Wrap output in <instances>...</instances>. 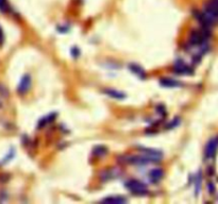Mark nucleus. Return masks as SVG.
<instances>
[{
    "label": "nucleus",
    "mask_w": 218,
    "mask_h": 204,
    "mask_svg": "<svg viewBox=\"0 0 218 204\" xmlns=\"http://www.w3.org/2000/svg\"><path fill=\"white\" fill-rule=\"evenodd\" d=\"M10 10L8 0H0V11L2 13H7Z\"/></svg>",
    "instance_id": "obj_10"
},
{
    "label": "nucleus",
    "mask_w": 218,
    "mask_h": 204,
    "mask_svg": "<svg viewBox=\"0 0 218 204\" xmlns=\"http://www.w3.org/2000/svg\"><path fill=\"white\" fill-rule=\"evenodd\" d=\"M130 69L132 70V71L135 73V74L140 76V78H144L145 72H144V70H143V68H140V66H137V65H130Z\"/></svg>",
    "instance_id": "obj_8"
},
{
    "label": "nucleus",
    "mask_w": 218,
    "mask_h": 204,
    "mask_svg": "<svg viewBox=\"0 0 218 204\" xmlns=\"http://www.w3.org/2000/svg\"><path fill=\"white\" fill-rule=\"evenodd\" d=\"M105 92H106V95H109L110 97H112V98H114V99L121 100V99H125L126 98V95L124 94V92L115 90V89H106Z\"/></svg>",
    "instance_id": "obj_5"
},
{
    "label": "nucleus",
    "mask_w": 218,
    "mask_h": 204,
    "mask_svg": "<svg viewBox=\"0 0 218 204\" xmlns=\"http://www.w3.org/2000/svg\"><path fill=\"white\" fill-rule=\"evenodd\" d=\"M175 71L179 73H191V69L187 65H185L182 62H179L177 65H175Z\"/></svg>",
    "instance_id": "obj_6"
},
{
    "label": "nucleus",
    "mask_w": 218,
    "mask_h": 204,
    "mask_svg": "<svg viewBox=\"0 0 218 204\" xmlns=\"http://www.w3.org/2000/svg\"><path fill=\"white\" fill-rule=\"evenodd\" d=\"M164 172L162 169H153L151 170V172L149 174V177L151 179L152 182H159L163 177Z\"/></svg>",
    "instance_id": "obj_4"
},
{
    "label": "nucleus",
    "mask_w": 218,
    "mask_h": 204,
    "mask_svg": "<svg viewBox=\"0 0 218 204\" xmlns=\"http://www.w3.org/2000/svg\"><path fill=\"white\" fill-rule=\"evenodd\" d=\"M218 149V136H215L213 138H211L209 140V143L205 146V157L207 158H213L215 156V154L217 152Z\"/></svg>",
    "instance_id": "obj_2"
},
{
    "label": "nucleus",
    "mask_w": 218,
    "mask_h": 204,
    "mask_svg": "<svg viewBox=\"0 0 218 204\" xmlns=\"http://www.w3.org/2000/svg\"><path fill=\"white\" fill-rule=\"evenodd\" d=\"M209 191H210L211 193H213L215 191L214 185L212 184V183H209Z\"/></svg>",
    "instance_id": "obj_11"
},
{
    "label": "nucleus",
    "mask_w": 218,
    "mask_h": 204,
    "mask_svg": "<svg viewBox=\"0 0 218 204\" xmlns=\"http://www.w3.org/2000/svg\"><path fill=\"white\" fill-rule=\"evenodd\" d=\"M126 186L133 193H136V195H145V193H147L146 185L143 184L140 181H136V180H131V181L127 182Z\"/></svg>",
    "instance_id": "obj_1"
},
{
    "label": "nucleus",
    "mask_w": 218,
    "mask_h": 204,
    "mask_svg": "<svg viewBox=\"0 0 218 204\" xmlns=\"http://www.w3.org/2000/svg\"><path fill=\"white\" fill-rule=\"evenodd\" d=\"M2 42H3V32L0 28V44H2Z\"/></svg>",
    "instance_id": "obj_12"
},
{
    "label": "nucleus",
    "mask_w": 218,
    "mask_h": 204,
    "mask_svg": "<svg viewBox=\"0 0 218 204\" xmlns=\"http://www.w3.org/2000/svg\"><path fill=\"white\" fill-rule=\"evenodd\" d=\"M160 83L162 84V86H165V87H177V86H180L179 82L171 80V79H162Z\"/></svg>",
    "instance_id": "obj_7"
},
{
    "label": "nucleus",
    "mask_w": 218,
    "mask_h": 204,
    "mask_svg": "<svg viewBox=\"0 0 218 204\" xmlns=\"http://www.w3.org/2000/svg\"><path fill=\"white\" fill-rule=\"evenodd\" d=\"M30 86H31V78H30L29 74H26V76L23 77L19 85H18V92L25 94L27 90H29Z\"/></svg>",
    "instance_id": "obj_3"
},
{
    "label": "nucleus",
    "mask_w": 218,
    "mask_h": 204,
    "mask_svg": "<svg viewBox=\"0 0 218 204\" xmlns=\"http://www.w3.org/2000/svg\"><path fill=\"white\" fill-rule=\"evenodd\" d=\"M104 202H117V203H124V202H127L126 199L121 198V197H115V198H105L103 199Z\"/></svg>",
    "instance_id": "obj_9"
}]
</instances>
